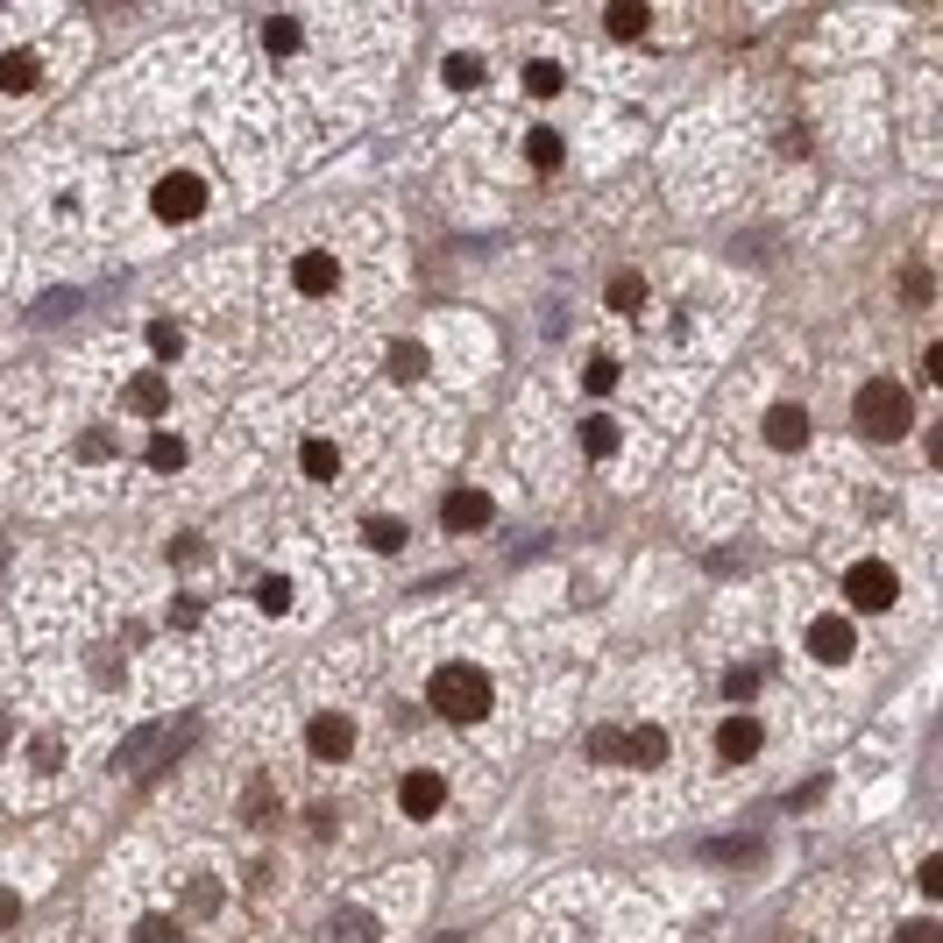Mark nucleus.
<instances>
[{
  "label": "nucleus",
  "mask_w": 943,
  "mask_h": 943,
  "mask_svg": "<svg viewBox=\"0 0 943 943\" xmlns=\"http://www.w3.org/2000/svg\"><path fill=\"white\" fill-rule=\"evenodd\" d=\"M426 703H433L448 724H483V717H490V674H483V667H469V660H454V667H440V674H433Z\"/></svg>",
  "instance_id": "f257e3e1"
},
{
  "label": "nucleus",
  "mask_w": 943,
  "mask_h": 943,
  "mask_svg": "<svg viewBox=\"0 0 943 943\" xmlns=\"http://www.w3.org/2000/svg\"><path fill=\"white\" fill-rule=\"evenodd\" d=\"M135 943H185V930L170 915H143V922H135Z\"/></svg>",
  "instance_id": "4be33fe9"
},
{
  "label": "nucleus",
  "mask_w": 943,
  "mask_h": 943,
  "mask_svg": "<svg viewBox=\"0 0 943 943\" xmlns=\"http://www.w3.org/2000/svg\"><path fill=\"white\" fill-rule=\"evenodd\" d=\"M334 943H376V915L370 908H341L334 915Z\"/></svg>",
  "instance_id": "dca6fc26"
},
{
  "label": "nucleus",
  "mask_w": 943,
  "mask_h": 943,
  "mask_svg": "<svg viewBox=\"0 0 943 943\" xmlns=\"http://www.w3.org/2000/svg\"><path fill=\"white\" fill-rule=\"evenodd\" d=\"M908 305H930V269H908Z\"/></svg>",
  "instance_id": "a19ab883"
},
{
  "label": "nucleus",
  "mask_w": 943,
  "mask_h": 943,
  "mask_svg": "<svg viewBox=\"0 0 943 943\" xmlns=\"http://www.w3.org/2000/svg\"><path fill=\"white\" fill-rule=\"evenodd\" d=\"M107 454H114L107 433H86V440H79V461H107Z\"/></svg>",
  "instance_id": "58836bf2"
},
{
  "label": "nucleus",
  "mask_w": 943,
  "mask_h": 943,
  "mask_svg": "<svg viewBox=\"0 0 943 943\" xmlns=\"http://www.w3.org/2000/svg\"><path fill=\"white\" fill-rule=\"evenodd\" d=\"M610 305H618V313H639V305H646V277H631V269H625V277L610 284Z\"/></svg>",
  "instance_id": "a878e982"
},
{
  "label": "nucleus",
  "mask_w": 943,
  "mask_h": 943,
  "mask_svg": "<svg viewBox=\"0 0 943 943\" xmlns=\"http://www.w3.org/2000/svg\"><path fill=\"white\" fill-rule=\"evenodd\" d=\"M490 518H497V504H490L483 490H454L448 497V532H483Z\"/></svg>",
  "instance_id": "9d476101"
},
{
  "label": "nucleus",
  "mask_w": 943,
  "mask_h": 943,
  "mask_svg": "<svg viewBox=\"0 0 943 943\" xmlns=\"http://www.w3.org/2000/svg\"><path fill=\"white\" fill-rule=\"evenodd\" d=\"M36 79H43L36 50H0V92H36Z\"/></svg>",
  "instance_id": "f8f14e48"
},
{
  "label": "nucleus",
  "mask_w": 943,
  "mask_h": 943,
  "mask_svg": "<svg viewBox=\"0 0 943 943\" xmlns=\"http://www.w3.org/2000/svg\"><path fill=\"white\" fill-rule=\"evenodd\" d=\"M610 448H618V426H610L603 412H596V419H582V454H596V461H603Z\"/></svg>",
  "instance_id": "f3484780"
},
{
  "label": "nucleus",
  "mask_w": 943,
  "mask_h": 943,
  "mask_svg": "<svg viewBox=\"0 0 943 943\" xmlns=\"http://www.w3.org/2000/svg\"><path fill=\"white\" fill-rule=\"evenodd\" d=\"M844 596H852V610H887L901 596V582L887 561H858V568H844Z\"/></svg>",
  "instance_id": "20e7f679"
},
{
  "label": "nucleus",
  "mask_w": 943,
  "mask_h": 943,
  "mask_svg": "<svg viewBox=\"0 0 943 943\" xmlns=\"http://www.w3.org/2000/svg\"><path fill=\"white\" fill-rule=\"evenodd\" d=\"M440 802H448V780H440V774H404V787H397V808H404L412 823L440 816Z\"/></svg>",
  "instance_id": "6e6552de"
},
{
  "label": "nucleus",
  "mask_w": 943,
  "mask_h": 943,
  "mask_svg": "<svg viewBox=\"0 0 943 943\" xmlns=\"http://www.w3.org/2000/svg\"><path fill=\"white\" fill-rule=\"evenodd\" d=\"M242 808H248V816H269V780H248V802Z\"/></svg>",
  "instance_id": "ea45409f"
},
{
  "label": "nucleus",
  "mask_w": 943,
  "mask_h": 943,
  "mask_svg": "<svg viewBox=\"0 0 943 943\" xmlns=\"http://www.w3.org/2000/svg\"><path fill=\"white\" fill-rule=\"evenodd\" d=\"M625 759H631V766H660V759H667V730H660V724L625 730Z\"/></svg>",
  "instance_id": "ddd939ff"
},
{
  "label": "nucleus",
  "mask_w": 943,
  "mask_h": 943,
  "mask_svg": "<svg viewBox=\"0 0 943 943\" xmlns=\"http://www.w3.org/2000/svg\"><path fill=\"white\" fill-rule=\"evenodd\" d=\"M391 376H397V383L426 376V348H419V341H397V348H391Z\"/></svg>",
  "instance_id": "6ab92c4d"
},
{
  "label": "nucleus",
  "mask_w": 943,
  "mask_h": 943,
  "mask_svg": "<svg viewBox=\"0 0 943 943\" xmlns=\"http://www.w3.org/2000/svg\"><path fill=\"white\" fill-rule=\"evenodd\" d=\"M128 412H143V419H164V412H170V391H164V376H135V383H128Z\"/></svg>",
  "instance_id": "2eb2a0df"
},
{
  "label": "nucleus",
  "mask_w": 943,
  "mask_h": 943,
  "mask_svg": "<svg viewBox=\"0 0 943 943\" xmlns=\"http://www.w3.org/2000/svg\"><path fill=\"white\" fill-rule=\"evenodd\" d=\"M915 887H922V894H930V901L943 894V858H922V873H915Z\"/></svg>",
  "instance_id": "e433bc0d"
},
{
  "label": "nucleus",
  "mask_w": 943,
  "mask_h": 943,
  "mask_svg": "<svg viewBox=\"0 0 943 943\" xmlns=\"http://www.w3.org/2000/svg\"><path fill=\"white\" fill-rule=\"evenodd\" d=\"M589 759L603 766V759H625V730H596L589 738Z\"/></svg>",
  "instance_id": "473e14b6"
},
{
  "label": "nucleus",
  "mask_w": 943,
  "mask_h": 943,
  "mask_svg": "<svg viewBox=\"0 0 943 943\" xmlns=\"http://www.w3.org/2000/svg\"><path fill=\"white\" fill-rule=\"evenodd\" d=\"M305 753H313V759H348L355 753V724L341 717V709H326V717L305 724Z\"/></svg>",
  "instance_id": "39448f33"
},
{
  "label": "nucleus",
  "mask_w": 943,
  "mask_h": 943,
  "mask_svg": "<svg viewBox=\"0 0 943 943\" xmlns=\"http://www.w3.org/2000/svg\"><path fill=\"white\" fill-rule=\"evenodd\" d=\"M808 652H816V660H852L858 652V631H852V618H816L808 625Z\"/></svg>",
  "instance_id": "0eeeda50"
},
{
  "label": "nucleus",
  "mask_w": 943,
  "mask_h": 943,
  "mask_svg": "<svg viewBox=\"0 0 943 943\" xmlns=\"http://www.w3.org/2000/svg\"><path fill=\"white\" fill-rule=\"evenodd\" d=\"M448 86L454 92H475V86H483V65H475V57H448Z\"/></svg>",
  "instance_id": "cd10ccee"
},
{
  "label": "nucleus",
  "mask_w": 943,
  "mask_h": 943,
  "mask_svg": "<svg viewBox=\"0 0 943 943\" xmlns=\"http://www.w3.org/2000/svg\"><path fill=\"white\" fill-rule=\"evenodd\" d=\"M894 943H943V930H936V915H915V922H901Z\"/></svg>",
  "instance_id": "72a5a7b5"
},
{
  "label": "nucleus",
  "mask_w": 943,
  "mask_h": 943,
  "mask_svg": "<svg viewBox=\"0 0 943 943\" xmlns=\"http://www.w3.org/2000/svg\"><path fill=\"white\" fill-rule=\"evenodd\" d=\"M525 92H539V100H553V92H561V65H547V57H532V65H525Z\"/></svg>",
  "instance_id": "412c9836"
},
{
  "label": "nucleus",
  "mask_w": 943,
  "mask_h": 943,
  "mask_svg": "<svg viewBox=\"0 0 943 943\" xmlns=\"http://www.w3.org/2000/svg\"><path fill=\"white\" fill-rule=\"evenodd\" d=\"M149 469H164V475H170V469H185V440L157 433V440H149Z\"/></svg>",
  "instance_id": "b1692460"
},
{
  "label": "nucleus",
  "mask_w": 943,
  "mask_h": 943,
  "mask_svg": "<svg viewBox=\"0 0 943 943\" xmlns=\"http://www.w3.org/2000/svg\"><path fill=\"white\" fill-rule=\"evenodd\" d=\"M370 547L376 553H397L404 547V525H397V518H370Z\"/></svg>",
  "instance_id": "7c9ffc66"
},
{
  "label": "nucleus",
  "mask_w": 943,
  "mask_h": 943,
  "mask_svg": "<svg viewBox=\"0 0 943 943\" xmlns=\"http://www.w3.org/2000/svg\"><path fill=\"white\" fill-rule=\"evenodd\" d=\"M149 206H157V220L164 227H185V220H199L206 214V178L199 170H170V178L149 191Z\"/></svg>",
  "instance_id": "7ed1b4c3"
},
{
  "label": "nucleus",
  "mask_w": 943,
  "mask_h": 943,
  "mask_svg": "<svg viewBox=\"0 0 943 943\" xmlns=\"http://www.w3.org/2000/svg\"><path fill=\"white\" fill-rule=\"evenodd\" d=\"M29 766H36V774H57V766H65V745H50V738L29 745Z\"/></svg>",
  "instance_id": "c9c22d12"
},
{
  "label": "nucleus",
  "mask_w": 943,
  "mask_h": 943,
  "mask_svg": "<svg viewBox=\"0 0 943 943\" xmlns=\"http://www.w3.org/2000/svg\"><path fill=\"white\" fill-rule=\"evenodd\" d=\"M263 43L277 50V57H292L298 50V22H284V14H277V22H263Z\"/></svg>",
  "instance_id": "c756f323"
},
{
  "label": "nucleus",
  "mask_w": 943,
  "mask_h": 943,
  "mask_svg": "<svg viewBox=\"0 0 943 943\" xmlns=\"http://www.w3.org/2000/svg\"><path fill=\"white\" fill-rule=\"evenodd\" d=\"M292 284L305 298H326V292H341V263L326 256V248H305V256L292 263Z\"/></svg>",
  "instance_id": "423d86ee"
},
{
  "label": "nucleus",
  "mask_w": 943,
  "mask_h": 943,
  "mask_svg": "<svg viewBox=\"0 0 943 943\" xmlns=\"http://www.w3.org/2000/svg\"><path fill=\"white\" fill-rule=\"evenodd\" d=\"M766 440H774L780 454H795L808 440V412H802V404H774V412H766Z\"/></svg>",
  "instance_id": "9b49d317"
},
{
  "label": "nucleus",
  "mask_w": 943,
  "mask_h": 943,
  "mask_svg": "<svg viewBox=\"0 0 943 943\" xmlns=\"http://www.w3.org/2000/svg\"><path fill=\"white\" fill-rule=\"evenodd\" d=\"M759 738H766V730H759L753 717H730V724H717V759H730V766H745V759H753V753H759Z\"/></svg>",
  "instance_id": "1a4fd4ad"
},
{
  "label": "nucleus",
  "mask_w": 943,
  "mask_h": 943,
  "mask_svg": "<svg viewBox=\"0 0 943 943\" xmlns=\"http://www.w3.org/2000/svg\"><path fill=\"white\" fill-rule=\"evenodd\" d=\"M858 426L873 433V440H901L915 426V404H908V391H901V383H887V376H873L858 391Z\"/></svg>",
  "instance_id": "f03ea898"
},
{
  "label": "nucleus",
  "mask_w": 943,
  "mask_h": 943,
  "mask_svg": "<svg viewBox=\"0 0 943 943\" xmlns=\"http://www.w3.org/2000/svg\"><path fill=\"white\" fill-rule=\"evenodd\" d=\"M298 469L313 475V483H334V475H341V448H334V440H305V448H298Z\"/></svg>",
  "instance_id": "4468645a"
},
{
  "label": "nucleus",
  "mask_w": 943,
  "mask_h": 943,
  "mask_svg": "<svg viewBox=\"0 0 943 943\" xmlns=\"http://www.w3.org/2000/svg\"><path fill=\"white\" fill-rule=\"evenodd\" d=\"M0 745H8V724H0Z\"/></svg>",
  "instance_id": "37998d69"
},
{
  "label": "nucleus",
  "mask_w": 943,
  "mask_h": 943,
  "mask_svg": "<svg viewBox=\"0 0 943 943\" xmlns=\"http://www.w3.org/2000/svg\"><path fill=\"white\" fill-rule=\"evenodd\" d=\"M646 29H652V14L639 8V0H625V8H610V36H625V43H631V36H646Z\"/></svg>",
  "instance_id": "a211bd4d"
},
{
  "label": "nucleus",
  "mask_w": 943,
  "mask_h": 943,
  "mask_svg": "<svg viewBox=\"0 0 943 943\" xmlns=\"http://www.w3.org/2000/svg\"><path fill=\"white\" fill-rule=\"evenodd\" d=\"M14 915H22V901H14L8 887H0V930H8V922H14Z\"/></svg>",
  "instance_id": "79ce46f5"
},
{
  "label": "nucleus",
  "mask_w": 943,
  "mask_h": 943,
  "mask_svg": "<svg viewBox=\"0 0 943 943\" xmlns=\"http://www.w3.org/2000/svg\"><path fill=\"white\" fill-rule=\"evenodd\" d=\"M185 908H191V915H214V908H220V880H191V887H185Z\"/></svg>",
  "instance_id": "bb28decb"
},
{
  "label": "nucleus",
  "mask_w": 943,
  "mask_h": 943,
  "mask_svg": "<svg viewBox=\"0 0 943 943\" xmlns=\"http://www.w3.org/2000/svg\"><path fill=\"white\" fill-rule=\"evenodd\" d=\"M199 618H206V610H199V596H178V603H170V625H185V631H191Z\"/></svg>",
  "instance_id": "4c0bfd02"
},
{
  "label": "nucleus",
  "mask_w": 943,
  "mask_h": 943,
  "mask_svg": "<svg viewBox=\"0 0 943 943\" xmlns=\"http://www.w3.org/2000/svg\"><path fill=\"white\" fill-rule=\"evenodd\" d=\"M759 681H766V667H730L724 696H730V703H753V696H759Z\"/></svg>",
  "instance_id": "5701e85b"
},
{
  "label": "nucleus",
  "mask_w": 943,
  "mask_h": 943,
  "mask_svg": "<svg viewBox=\"0 0 943 943\" xmlns=\"http://www.w3.org/2000/svg\"><path fill=\"white\" fill-rule=\"evenodd\" d=\"M525 157H532L539 170H553V164H561V135H553V128H532V135H525Z\"/></svg>",
  "instance_id": "aec40b11"
},
{
  "label": "nucleus",
  "mask_w": 943,
  "mask_h": 943,
  "mask_svg": "<svg viewBox=\"0 0 943 943\" xmlns=\"http://www.w3.org/2000/svg\"><path fill=\"white\" fill-rule=\"evenodd\" d=\"M256 610H269V618H277V610H292V582H284V574L256 582Z\"/></svg>",
  "instance_id": "393cba45"
},
{
  "label": "nucleus",
  "mask_w": 943,
  "mask_h": 943,
  "mask_svg": "<svg viewBox=\"0 0 943 943\" xmlns=\"http://www.w3.org/2000/svg\"><path fill=\"white\" fill-rule=\"evenodd\" d=\"M149 348H157V355L170 362V355L185 348V334H178V326H170V320H157V326H149Z\"/></svg>",
  "instance_id": "f704fd0d"
},
{
  "label": "nucleus",
  "mask_w": 943,
  "mask_h": 943,
  "mask_svg": "<svg viewBox=\"0 0 943 943\" xmlns=\"http://www.w3.org/2000/svg\"><path fill=\"white\" fill-rule=\"evenodd\" d=\"M753 852H759L753 837H709V858H724V865H745Z\"/></svg>",
  "instance_id": "c85d7f7f"
},
{
  "label": "nucleus",
  "mask_w": 943,
  "mask_h": 943,
  "mask_svg": "<svg viewBox=\"0 0 943 943\" xmlns=\"http://www.w3.org/2000/svg\"><path fill=\"white\" fill-rule=\"evenodd\" d=\"M582 383H589V397H603L610 383H618V362H610V355H596L589 370H582Z\"/></svg>",
  "instance_id": "2f4dec72"
}]
</instances>
